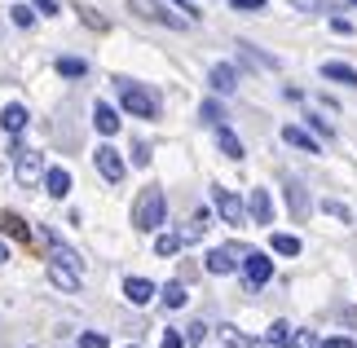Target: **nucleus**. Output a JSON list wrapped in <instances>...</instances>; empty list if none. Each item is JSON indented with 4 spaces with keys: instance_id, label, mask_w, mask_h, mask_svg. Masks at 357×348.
<instances>
[{
    "instance_id": "27",
    "label": "nucleus",
    "mask_w": 357,
    "mask_h": 348,
    "mask_svg": "<svg viewBox=\"0 0 357 348\" xmlns=\"http://www.w3.org/2000/svg\"><path fill=\"white\" fill-rule=\"evenodd\" d=\"M185 287L181 282H168V287H163V304H168V309H185Z\"/></svg>"
},
{
    "instance_id": "1",
    "label": "nucleus",
    "mask_w": 357,
    "mask_h": 348,
    "mask_svg": "<svg viewBox=\"0 0 357 348\" xmlns=\"http://www.w3.org/2000/svg\"><path fill=\"white\" fill-rule=\"evenodd\" d=\"M163 216H168V199H163V190L159 186H146L142 194H137V203H132V229L155 234L163 225Z\"/></svg>"
},
{
    "instance_id": "34",
    "label": "nucleus",
    "mask_w": 357,
    "mask_h": 348,
    "mask_svg": "<svg viewBox=\"0 0 357 348\" xmlns=\"http://www.w3.org/2000/svg\"><path fill=\"white\" fill-rule=\"evenodd\" d=\"M229 9H243V13H260L265 0H229Z\"/></svg>"
},
{
    "instance_id": "19",
    "label": "nucleus",
    "mask_w": 357,
    "mask_h": 348,
    "mask_svg": "<svg viewBox=\"0 0 357 348\" xmlns=\"http://www.w3.org/2000/svg\"><path fill=\"white\" fill-rule=\"evenodd\" d=\"M45 190L53 194V199H66V194H71V172H66V168H49L45 172Z\"/></svg>"
},
{
    "instance_id": "38",
    "label": "nucleus",
    "mask_w": 357,
    "mask_h": 348,
    "mask_svg": "<svg viewBox=\"0 0 357 348\" xmlns=\"http://www.w3.org/2000/svg\"><path fill=\"white\" fill-rule=\"evenodd\" d=\"M331 31L335 36H353V22L349 18H331Z\"/></svg>"
},
{
    "instance_id": "30",
    "label": "nucleus",
    "mask_w": 357,
    "mask_h": 348,
    "mask_svg": "<svg viewBox=\"0 0 357 348\" xmlns=\"http://www.w3.org/2000/svg\"><path fill=\"white\" fill-rule=\"evenodd\" d=\"M79 348H111V340H106L102 331H84V335H79Z\"/></svg>"
},
{
    "instance_id": "6",
    "label": "nucleus",
    "mask_w": 357,
    "mask_h": 348,
    "mask_svg": "<svg viewBox=\"0 0 357 348\" xmlns=\"http://www.w3.org/2000/svg\"><path fill=\"white\" fill-rule=\"evenodd\" d=\"M93 163H98L102 181H111V186H119V181H123V172H128V168H123V155H119L115 146H98V155H93Z\"/></svg>"
},
{
    "instance_id": "16",
    "label": "nucleus",
    "mask_w": 357,
    "mask_h": 348,
    "mask_svg": "<svg viewBox=\"0 0 357 348\" xmlns=\"http://www.w3.org/2000/svg\"><path fill=\"white\" fill-rule=\"evenodd\" d=\"M287 203H291V216H296V220H309L313 203L305 199V186H300V181H287Z\"/></svg>"
},
{
    "instance_id": "14",
    "label": "nucleus",
    "mask_w": 357,
    "mask_h": 348,
    "mask_svg": "<svg viewBox=\"0 0 357 348\" xmlns=\"http://www.w3.org/2000/svg\"><path fill=\"white\" fill-rule=\"evenodd\" d=\"M291 340H296V326L287 322V317L269 322V331H265V344H269V348H291Z\"/></svg>"
},
{
    "instance_id": "42",
    "label": "nucleus",
    "mask_w": 357,
    "mask_h": 348,
    "mask_svg": "<svg viewBox=\"0 0 357 348\" xmlns=\"http://www.w3.org/2000/svg\"><path fill=\"white\" fill-rule=\"evenodd\" d=\"M5 260H9V247H5V243H0V264H5Z\"/></svg>"
},
{
    "instance_id": "20",
    "label": "nucleus",
    "mask_w": 357,
    "mask_h": 348,
    "mask_svg": "<svg viewBox=\"0 0 357 348\" xmlns=\"http://www.w3.org/2000/svg\"><path fill=\"white\" fill-rule=\"evenodd\" d=\"M0 225H5V234H9V239H18V243H31V225H26V220H22L18 212H5V216H0Z\"/></svg>"
},
{
    "instance_id": "3",
    "label": "nucleus",
    "mask_w": 357,
    "mask_h": 348,
    "mask_svg": "<svg viewBox=\"0 0 357 348\" xmlns=\"http://www.w3.org/2000/svg\"><path fill=\"white\" fill-rule=\"evenodd\" d=\"M128 9L137 13V18H146V22H159V27H172V31H185V18L176 13L168 0H128Z\"/></svg>"
},
{
    "instance_id": "21",
    "label": "nucleus",
    "mask_w": 357,
    "mask_h": 348,
    "mask_svg": "<svg viewBox=\"0 0 357 348\" xmlns=\"http://www.w3.org/2000/svg\"><path fill=\"white\" fill-rule=\"evenodd\" d=\"M216 146H221V155H225V159H243V155H247V150H243V142H238V137L225 128V123L216 128Z\"/></svg>"
},
{
    "instance_id": "23",
    "label": "nucleus",
    "mask_w": 357,
    "mask_h": 348,
    "mask_svg": "<svg viewBox=\"0 0 357 348\" xmlns=\"http://www.w3.org/2000/svg\"><path fill=\"white\" fill-rule=\"evenodd\" d=\"M269 247H273L278 256H300V239H296V234H273Z\"/></svg>"
},
{
    "instance_id": "24",
    "label": "nucleus",
    "mask_w": 357,
    "mask_h": 348,
    "mask_svg": "<svg viewBox=\"0 0 357 348\" xmlns=\"http://www.w3.org/2000/svg\"><path fill=\"white\" fill-rule=\"evenodd\" d=\"M199 119H203V123H212V128H221V123H225V106H221V102H212V97H208V102L199 106Z\"/></svg>"
},
{
    "instance_id": "43",
    "label": "nucleus",
    "mask_w": 357,
    "mask_h": 348,
    "mask_svg": "<svg viewBox=\"0 0 357 348\" xmlns=\"http://www.w3.org/2000/svg\"><path fill=\"white\" fill-rule=\"evenodd\" d=\"M349 5H357V0H349Z\"/></svg>"
},
{
    "instance_id": "15",
    "label": "nucleus",
    "mask_w": 357,
    "mask_h": 348,
    "mask_svg": "<svg viewBox=\"0 0 357 348\" xmlns=\"http://www.w3.org/2000/svg\"><path fill=\"white\" fill-rule=\"evenodd\" d=\"M282 142H287V146H296V150H305V155H318V150H322L305 128H300V123H287V128H282Z\"/></svg>"
},
{
    "instance_id": "2",
    "label": "nucleus",
    "mask_w": 357,
    "mask_h": 348,
    "mask_svg": "<svg viewBox=\"0 0 357 348\" xmlns=\"http://www.w3.org/2000/svg\"><path fill=\"white\" fill-rule=\"evenodd\" d=\"M119 102L132 119H159V97L146 84H132V80H119Z\"/></svg>"
},
{
    "instance_id": "12",
    "label": "nucleus",
    "mask_w": 357,
    "mask_h": 348,
    "mask_svg": "<svg viewBox=\"0 0 357 348\" xmlns=\"http://www.w3.org/2000/svg\"><path fill=\"white\" fill-rule=\"evenodd\" d=\"M238 252L234 247H216V252H208V273H234L243 260H234Z\"/></svg>"
},
{
    "instance_id": "36",
    "label": "nucleus",
    "mask_w": 357,
    "mask_h": 348,
    "mask_svg": "<svg viewBox=\"0 0 357 348\" xmlns=\"http://www.w3.org/2000/svg\"><path fill=\"white\" fill-rule=\"evenodd\" d=\"M309 123H313V128H318L322 137H331L335 128H331V119H322V115H309Z\"/></svg>"
},
{
    "instance_id": "7",
    "label": "nucleus",
    "mask_w": 357,
    "mask_h": 348,
    "mask_svg": "<svg viewBox=\"0 0 357 348\" xmlns=\"http://www.w3.org/2000/svg\"><path fill=\"white\" fill-rule=\"evenodd\" d=\"M212 199H216V212L225 216V225H243V216H247V203L238 199L234 190H221V186H216V190H212Z\"/></svg>"
},
{
    "instance_id": "32",
    "label": "nucleus",
    "mask_w": 357,
    "mask_h": 348,
    "mask_svg": "<svg viewBox=\"0 0 357 348\" xmlns=\"http://www.w3.org/2000/svg\"><path fill=\"white\" fill-rule=\"evenodd\" d=\"M291 348H322V340H318V335H309V331H296Z\"/></svg>"
},
{
    "instance_id": "25",
    "label": "nucleus",
    "mask_w": 357,
    "mask_h": 348,
    "mask_svg": "<svg viewBox=\"0 0 357 348\" xmlns=\"http://www.w3.org/2000/svg\"><path fill=\"white\" fill-rule=\"evenodd\" d=\"M89 71V62L84 58H58V75H66V80H79Z\"/></svg>"
},
{
    "instance_id": "33",
    "label": "nucleus",
    "mask_w": 357,
    "mask_h": 348,
    "mask_svg": "<svg viewBox=\"0 0 357 348\" xmlns=\"http://www.w3.org/2000/svg\"><path fill=\"white\" fill-rule=\"evenodd\" d=\"M203 340H208V326H203V322L185 326V344H203Z\"/></svg>"
},
{
    "instance_id": "11",
    "label": "nucleus",
    "mask_w": 357,
    "mask_h": 348,
    "mask_svg": "<svg viewBox=\"0 0 357 348\" xmlns=\"http://www.w3.org/2000/svg\"><path fill=\"white\" fill-rule=\"evenodd\" d=\"M123 300L142 309V304L155 300V282H150V278H128V282H123Z\"/></svg>"
},
{
    "instance_id": "4",
    "label": "nucleus",
    "mask_w": 357,
    "mask_h": 348,
    "mask_svg": "<svg viewBox=\"0 0 357 348\" xmlns=\"http://www.w3.org/2000/svg\"><path fill=\"white\" fill-rule=\"evenodd\" d=\"M45 172L49 168H45V159H40L36 150H18V159H13V181H18V186H36Z\"/></svg>"
},
{
    "instance_id": "40",
    "label": "nucleus",
    "mask_w": 357,
    "mask_h": 348,
    "mask_svg": "<svg viewBox=\"0 0 357 348\" xmlns=\"http://www.w3.org/2000/svg\"><path fill=\"white\" fill-rule=\"evenodd\" d=\"M296 9H322V0H291Z\"/></svg>"
},
{
    "instance_id": "17",
    "label": "nucleus",
    "mask_w": 357,
    "mask_h": 348,
    "mask_svg": "<svg viewBox=\"0 0 357 348\" xmlns=\"http://www.w3.org/2000/svg\"><path fill=\"white\" fill-rule=\"evenodd\" d=\"M26 119H31V115H26V106H22V102H9L5 110H0V128H5V133H22V128H26Z\"/></svg>"
},
{
    "instance_id": "13",
    "label": "nucleus",
    "mask_w": 357,
    "mask_h": 348,
    "mask_svg": "<svg viewBox=\"0 0 357 348\" xmlns=\"http://www.w3.org/2000/svg\"><path fill=\"white\" fill-rule=\"evenodd\" d=\"M322 80H335L344 89H357V66L349 62H322Z\"/></svg>"
},
{
    "instance_id": "29",
    "label": "nucleus",
    "mask_w": 357,
    "mask_h": 348,
    "mask_svg": "<svg viewBox=\"0 0 357 348\" xmlns=\"http://www.w3.org/2000/svg\"><path fill=\"white\" fill-rule=\"evenodd\" d=\"M322 212H326V216H335V220H344V225L353 220V212H349V207L340 203V199H326V203H322Z\"/></svg>"
},
{
    "instance_id": "26",
    "label": "nucleus",
    "mask_w": 357,
    "mask_h": 348,
    "mask_svg": "<svg viewBox=\"0 0 357 348\" xmlns=\"http://www.w3.org/2000/svg\"><path fill=\"white\" fill-rule=\"evenodd\" d=\"M181 234H159V239H155V252L159 256H176V252H181Z\"/></svg>"
},
{
    "instance_id": "22",
    "label": "nucleus",
    "mask_w": 357,
    "mask_h": 348,
    "mask_svg": "<svg viewBox=\"0 0 357 348\" xmlns=\"http://www.w3.org/2000/svg\"><path fill=\"white\" fill-rule=\"evenodd\" d=\"M238 58H247V62L256 66V71H278V58H260V53H256V45H247V40L238 45Z\"/></svg>"
},
{
    "instance_id": "35",
    "label": "nucleus",
    "mask_w": 357,
    "mask_h": 348,
    "mask_svg": "<svg viewBox=\"0 0 357 348\" xmlns=\"http://www.w3.org/2000/svg\"><path fill=\"white\" fill-rule=\"evenodd\" d=\"M159 348H185V335H176V331H163Z\"/></svg>"
},
{
    "instance_id": "41",
    "label": "nucleus",
    "mask_w": 357,
    "mask_h": 348,
    "mask_svg": "<svg viewBox=\"0 0 357 348\" xmlns=\"http://www.w3.org/2000/svg\"><path fill=\"white\" fill-rule=\"evenodd\" d=\"M344 322H349V326L357 331V304H349V309H344Z\"/></svg>"
},
{
    "instance_id": "9",
    "label": "nucleus",
    "mask_w": 357,
    "mask_h": 348,
    "mask_svg": "<svg viewBox=\"0 0 357 348\" xmlns=\"http://www.w3.org/2000/svg\"><path fill=\"white\" fill-rule=\"evenodd\" d=\"M238 80H243V75H238V66H234V62H216L212 71H208L212 93H221V97H225V93H234V89H238Z\"/></svg>"
},
{
    "instance_id": "5",
    "label": "nucleus",
    "mask_w": 357,
    "mask_h": 348,
    "mask_svg": "<svg viewBox=\"0 0 357 348\" xmlns=\"http://www.w3.org/2000/svg\"><path fill=\"white\" fill-rule=\"evenodd\" d=\"M243 273H247V287L260 291V287L273 278V260H269L265 252H247V256H243Z\"/></svg>"
},
{
    "instance_id": "28",
    "label": "nucleus",
    "mask_w": 357,
    "mask_h": 348,
    "mask_svg": "<svg viewBox=\"0 0 357 348\" xmlns=\"http://www.w3.org/2000/svg\"><path fill=\"white\" fill-rule=\"evenodd\" d=\"M9 13H13V27H36V9L31 5H13Z\"/></svg>"
},
{
    "instance_id": "31",
    "label": "nucleus",
    "mask_w": 357,
    "mask_h": 348,
    "mask_svg": "<svg viewBox=\"0 0 357 348\" xmlns=\"http://www.w3.org/2000/svg\"><path fill=\"white\" fill-rule=\"evenodd\" d=\"M221 335H225V344H229V348H252V340H243L234 326H221Z\"/></svg>"
},
{
    "instance_id": "10",
    "label": "nucleus",
    "mask_w": 357,
    "mask_h": 348,
    "mask_svg": "<svg viewBox=\"0 0 357 348\" xmlns=\"http://www.w3.org/2000/svg\"><path fill=\"white\" fill-rule=\"evenodd\" d=\"M247 216H252L256 225H273V199H269V190H252V199H247Z\"/></svg>"
},
{
    "instance_id": "8",
    "label": "nucleus",
    "mask_w": 357,
    "mask_h": 348,
    "mask_svg": "<svg viewBox=\"0 0 357 348\" xmlns=\"http://www.w3.org/2000/svg\"><path fill=\"white\" fill-rule=\"evenodd\" d=\"M49 282H53V287H62L66 296H75L84 278H79V269H75V264H66V260H49Z\"/></svg>"
},
{
    "instance_id": "37",
    "label": "nucleus",
    "mask_w": 357,
    "mask_h": 348,
    "mask_svg": "<svg viewBox=\"0 0 357 348\" xmlns=\"http://www.w3.org/2000/svg\"><path fill=\"white\" fill-rule=\"evenodd\" d=\"M322 348H357L349 335H331V340H322Z\"/></svg>"
},
{
    "instance_id": "18",
    "label": "nucleus",
    "mask_w": 357,
    "mask_h": 348,
    "mask_svg": "<svg viewBox=\"0 0 357 348\" xmlns=\"http://www.w3.org/2000/svg\"><path fill=\"white\" fill-rule=\"evenodd\" d=\"M93 123H98V133H102V137H115V133H119V115H115V106L98 102V106H93Z\"/></svg>"
},
{
    "instance_id": "39",
    "label": "nucleus",
    "mask_w": 357,
    "mask_h": 348,
    "mask_svg": "<svg viewBox=\"0 0 357 348\" xmlns=\"http://www.w3.org/2000/svg\"><path fill=\"white\" fill-rule=\"evenodd\" d=\"M36 9L40 13H58V0H36Z\"/></svg>"
}]
</instances>
